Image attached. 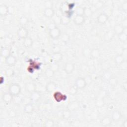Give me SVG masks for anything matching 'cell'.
<instances>
[{
  "label": "cell",
  "mask_w": 127,
  "mask_h": 127,
  "mask_svg": "<svg viewBox=\"0 0 127 127\" xmlns=\"http://www.w3.org/2000/svg\"><path fill=\"white\" fill-rule=\"evenodd\" d=\"M54 23L56 24H59L61 23V16H60L59 15H57L55 16L53 19Z\"/></svg>",
  "instance_id": "74e56055"
},
{
  "label": "cell",
  "mask_w": 127,
  "mask_h": 127,
  "mask_svg": "<svg viewBox=\"0 0 127 127\" xmlns=\"http://www.w3.org/2000/svg\"><path fill=\"white\" fill-rule=\"evenodd\" d=\"M45 88L47 92L51 93L55 90L57 88V85L54 82L50 81L47 83Z\"/></svg>",
  "instance_id": "9a60e30c"
},
{
  "label": "cell",
  "mask_w": 127,
  "mask_h": 127,
  "mask_svg": "<svg viewBox=\"0 0 127 127\" xmlns=\"http://www.w3.org/2000/svg\"><path fill=\"white\" fill-rule=\"evenodd\" d=\"M19 22L21 25H26L28 23L29 19L26 16L22 15L20 17Z\"/></svg>",
  "instance_id": "83f0119b"
},
{
  "label": "cell",
  "mask_w": 127,
  "mask_h": 127,
  "mask_svg": "<svg viewBox=\"0 0 127 127\" xmlns=\"http://www.w3.org/2000/svg\"><path fill=\"white\" fill-rule=\"evenodd\" d=\"M30 99L33 102H37L41 99V94L36 90L30 94Z\"/></svg>",
  "instance_id": "e0dca14e"
},
{
  "label": "cell",
  "mask_w": 127,
  "mask_h": 127,
  "mask_svg": "<svg viewBox=\"0 0 127 127\" xmlns=\"http://www.w3.org/2000/svg\"><path fill=\"white\" fill-rule=\"evenodd\" d=\"M123 127H127V121L125 120L123 123Z\"/></svg>",
  "instance_id": "c3c4849f"
},
{
  "label": "cell",
  "mask_w": 127,
  "mask_h": 127,
  "mask_svg": "<svg viewBox=\"0 0 127 127\" xmlns=\"http://www.w3.org/2000/svg\"><path fill=\"white\" fill-rule=\"evenodd\" d=\"M114 33L113 32V31H111V30H109L108 31H107L104 35V39L105 40V41L109 42L111 40H112L114 36Z\"/></svg>",
  "instance_id": "7402d4cb"
},
{
  "label": "cell",
  "mask_w": 127,
  "mask_h": 127,
  "mask_svg": "<svg viewBox=\"0 0 127 127\" xmlns=\"http://www.w3.org/2000/svg\"><path fill=\"white\" fill-rule=\"evenodd\" d=\"M43 14L46 17L51 18L54 16L55 14V10L52 7H47L44 9Z\"/></svg>",
  "instance_id": "9c48e42d"
},
{
  "label": "cell",
  "mask_w": 127,
  "mask_h": 127,
  "mask_svg": "<svg viewBox=\"0 0 127 127\" xmlns=\"http://www.w3.org/2000/svg\"><path fill=\"white\" fill-rule=\"evenodd\" d=\"M77 88L74 86L73 87H71L69 89V93L70 94H75L76 93Z\"/></svg>",
  "instance_id": "60d3db41"
},
{
  "label": "cell",
  "mask_w": 127,
  "mask_h": 127,
  "mask_svg": "<svg viewBox=\"0 0 127 127\" xmlns=\"http://www.w3.org/2000/svg\"><path fill=\"white\" fill-rule=\"evenodd\" d=\"M122 8L124 11H126L127 10V2L123 3V4H122Z\"/></svg>",
  "instance_id": "bcb514c9"
},
{
  "label": "cell",
  "mask_w": 127,
  "mask_h": 127,
  "mask_svg": "<svg viewBox=\"0 0 127 127\" xmlns=\"http://www.w3.org/2000/svg\"><path fill=\"white\" fill-rule=\"evenodd\" d=\"M49 35L52 39L57 40L61 35V30L57 26H55L49 30Z\"/></svg>",
  "instance_id": "7a4b0ae2"
},
{
  "label": "cell",
  "mask_w": 127,
  "mask_h": 127,
  "mask_svg": "<svg viewBox=\"0 0 127 127\" xmlns=\"http://www.w3.org/2000/svg\"><path fill=\"white\" fill-rule=\"evenodd\" d=\"M51 58L54 62L58 63L62 60L63 55L59 51L54 52L51 56Z\"/></svg>",
  "instance_id": "7c38bea8"
},
{
  "label": "cell",
  "mask_w": 127,
  "mask_h": 127,
  "mask_svg": "<svg viewBox=\"0 0 127 127\" xmlns=\"http://www.w3.org/2000/svg\"><path fill=\"white\" fill-rule=\"evenodd\" d=\"M55 71L51 69L50 67L47 68L45 71V75L48 78H52L54 76L55 74Z\"/></svg>",
  "instance_id": "f1b7e54d"
},
{
  "label": "cell",
  "mask_w": 127,
  "mask_h": 127,
  "mask_svg": "<svg viewBox=\"0 0 127 127\" xmlns=\"http://www.w3.org/2000/svg\"><path fill=\"white\" fill-rule=\"evenodd\" d=\"M112 122L111 118L109 117H105L101 121V124L104 127H108L111 125Z\"/></svg>",
  "instance_id": "44dd1931"
},
{
  "label": "cell",
  "mask_w": 127,
  "mask_h": 127,
  "mask_svg": "<svg viewBox=\"0 0 127 127\" xmlns=\"http://www.w3.org/2000/svg\"><path fill=\"white\" fill-rule=\"evenodd\" d=\"M9 13V7L6 4L0 5V15L1 17L5 16Z\"/></svg>",
  "instance_id": "2e32d148"
},
{
  "label": "cell",
  "mask_w": 127,
  "mask_h": 127,
  "mask_svg": "<svg viewBox=\"0 0 127 127\" xmlns=\"http://www.w3.org/2000/svg\"><path fill=\"white\" fill-rule=\"evenodd\" d=\"M54 125V122L52 119H48L45 122V127H53Z\"/></svg>",
  "instance_id": "836d02e7"
},
{
  "label": "cell",
  "mask_w": 127,
  "mask_h": 127,
  "mask_svg": "<svg viewBox=\"0 0 127 127\" xmlns=\"http://www.w3.org/2000/svg\"><path fill=\"white\" fill-rule=\"evenodd\" d=\"M122 117V115L121 112L118 110H114L112 114V117L111 119L112 120V121L114 122H118L119 121Z\"/></svg>",
  "instance_id": "8fae6325"
},
{
  "label": "cell",
  "mask_w": 127,
  "mask_h": 127,
  "mask_svg": "<svg viewBox=\"0 0 127 127\" xmlns=\"http://www.w3.org/2000/svg\"><path fill=\"white\" fill-rule=\"evenodd\" d=\"M96 104L98 107H102L104 105V101L103 98L99 97L96 101Z\"/></svg>",
  "instance_id": "f35d334b"
},
{
  "label": "cell",
  "mask_w": 127,
  "mask_h": 127,
  "mask_svg": "<svg viewBox=\"0 0 127 127\" xmlns=\"http://www.w3.org/2000/svg\"><path fill=\"white\" fill-rule=\"evenodd\" d=\"M71 116V111H70L69 109L65 110L62 113V116L64 119L68 120L70 118Z\"/></svg>",
  "instance_id": "f546056e"
},
{
  "label": "cell",
  "mask_w": 127,
  "mask_h": 127,
  "mask_svg": "<svg viewBox=\"0 0 127 127\" xmlns=\"http://www.w3.org/2000/svg\"><path fill=\"white\" fill-rule=\"evenodd\" d=\"M25 89L27 92L31 94L36 91V85L32 82H28L25 84Z\"/></svg>",
  "instance_id": "30bf717a"
},
{
  "label": "cell",
  "mask_w": 127,
  "mask_h": 127,
  "mask_svg": "<svg viewBox=\"0 0 127 127\" xmlns=\"http://www.w3.org/2000/svg\"><path fill=\"white\" fill-rule=\"evenodd\" d=\"M13 96L8 92L4 93L2 96V100L5 103H10L13 99Z\"/></svg>",
  "instance_id": "ac0fdd59"
},
{
  "label": "cell",
  "mask_w": 127,
  "mask_h": 127,
  "mask_svg": "<svg viewBox=\"0 0 127 127\" xmlns=\"http://www.w3.org/2000/svg\"><path fill=\"white\" fill-rule=\"evenodd\" d=\"M11 55L10 51L7 48H3L0 51V56L5 59Z\"/></svg>",
  "instance_id": "d4e9b609"
},
{
  "label": "cell",
  "mask_w": 127,
  "mask_h": 127,
  "mask_svg": "<svg viewBox=\"0 0 127 127\" xmlns=\"http://www.w3.org/2000/svg\"><path fill=\"white\" fill-rule=\"evenodd\" d=\"M78 107V105L77 103L76 102H72L71 103L69 106H68V109L70 111H72V110H74L75 109H76Z\"/></svg>",
  "instance_id": "d590c367"
},
{
  "label": "cell",
  "mask_w": 127,
  "mask_h": 127,
  "mask_svg": "<svg viewBox=\"0 0 127 127\" xmlns=\"http://www.w3.org/2000/svg\"><path fill=\"white\" fill-rule=\"evenodd\" d=\"M91 50L90 49H89L88 47H86L84 49L83 51V54L85 56H90V52H91Z\"/></svg>",
  "instance_id": "ab89813d"
},
{
  "label": "cell",
  "mask_w": 127,
  "mask_h": 127,
  "mask_svg": "<svg viewBox=\"0 0 127 127\" xmlns=\"http://www.w3.org/2000/svg\"><path fill=\"white\" fill-rule=\"evenodd\" d=\"M109 17L107 14L105 13H101L99 14L97 17V21L100 24H105L108 20Z\"/></svg>",
  "instance_id": "5b68a950"
},
{
  "label": "cell",
  "mask_w": 127,
  "mask_h": 127,
  "mask_svg": "<svg viewBox=\"0 0 127 127\" xmlns=\"http://www.w3.org/2000/svg\"><path fill=\"white\" fill-rule=\"evenodd\" d=\"M93 13L92 9L89 7H84L83 15L85 17H89L92 16Z\"/></svg>",
  "instance_id": "484cf974"
},
{
  "label": "cell",
  "mask_w": 127,
  "mask_h": 127,
  "mask_svg": "<svg viewBox=\"0 0 127 127\" xmlns=\"http://www.w3.org/2000/svg\"><path fill=\"white\" fill-rule=\"evenodd\" d=\"M95 6H96V7L97 8V9H100L101 8V7H103V4L102 3V1H98L96 2V3L95 4Z\"/></svg>",
  "instance_id": "ee69618b"
},
{
  "label": "cell",
  "mask_w": 127,
  "mask_h": 127,
  "mask_svg": "<svg viewBox=\"0 0 127 127\" xmlns=\"http://www.w3.org/2000/svg\"><path fill=\"white\" fill-rule=\"evenodd\" d=\"M125 60V58L123 54H118L115 57L114 61L117 65H120L122 64Z\"/></svg>",
  "instance_id": "603a6c76"
},
{
  "label": "cell",
  "mask_w": 127,
  "mask_h": 127,
  "mask_svg": "<svg viewBox=\"0 0 127 127\" xmlns=\"http://www.w3.org/2000/svg\"><path fill=\"white\" fill-rule=\"evenodd\" d=\"M106 94H107L106 91H105L104 90H102L99 92V97L103 98L104 97H105L106 96Z\"/></svg>",
  "instance_id": "b9f144b4"
},
{
  "label": "cell",
  "mask_w": 127,
  "mask_h": 127,
  "mask_svg": "<svg viewBox=\"0 0 127 127\" xmlns=\"http://www.w3.org/2000/svg\"><path fill=\"white\" fill-rule=\"evenodd\" d=\"M5 62L8 66H12L16 64L17 62V59L14 56L11 54L5 59Z\"/></svg>",
  "instance_id": "52a82bcc"
},
{
  "label": "cell",
  "mask_w": 127,
  "mask_h": 127,
  "mask_svg": "<svg viewBox=\"0 0 127 127\" xmlns=\"http://www.w3.org/2000/svg\"><path fill=\"white\" fill-rule=\"evenodd\" d=\"M85 21V17L83 15L76 14L74 17L73 21L74 23L76 25H82Z\"/></svg>",
  "instance_id": "8992f818"
},
{
  "label": "cell",
  "mask_w": 127,
  "mask_h": 127,
  "mask_svg": "<svg viewBox=\"0 0 127 127\" xmlns=\"http://www.w3.org/2000/svg\"><path fill=\"white\" fill-rule=\"evenodd\" d=\"M9 116L11 117H13L15 116V112L13 111H11L10 112H9Z\"/></svg>",
  "instance_id": "7dc6e473"
},
{
  "label": "cell",
  "mask_w": 127,
  "mask_h": 127,
  "mask_svg": "<svg viewBox=\"0 0 127 127\" xmlns=\"http://www.w3.org/2000/svg\"><path fill=\"white\" fill-rule=\"evenodd\" d=\"M49 67L52 69L54 71L56 72L58 70L59 68V65L58 64V63H55L54 62L53 63L51 64L49 66Z\"/></svg>",
  "instance_id": "1f68e13d"
},
{
  "label": "cell",
  "mask_w": 127,
  "mask_h": 127,
  "mask_svg": "<svg viewBox=\"0 0 127 127\" xmlns=\"http://www.w3.org/2000/svg\"><path fill=\"white\" fill-rule=\"evenodd\" d=\"M75 69V64L71 62H67L66 63L64 66V71L68 73H72Z\"/></svg>",
  "instance_id": "ba28073f"
},
{
  "label": "cell",
  "mask_w": 127,
  "mask_h": 127,
  "mask_svg": "<svg viewBox=\"0 0 127 127\" xmlns=\"http://www.w3.org/2000/svg\"><path fill=\"white\" fill-rule=\"evenodd\" d=\"M121 25L123 26L124 28H127V19H125L123 21V23H121Z\"/></svg>",
  "instance_id": "f6af8a7d"
},
{
  "label": "cell",
  "mask_w": 127,
  "mask_h": 127,
  "mask_svg": "<svg viewBox=\"0 0 127 127\" xmlns=\"http://www.w3.org/2000/svg\"><path fill=\"white\" fill-rule=\"evenodd\" d=\"M70 22V17L65 15H63L61 16V24L64 25H66Z\"/></svg>",
  "instance_id": "4316f807"
},
{
  "label": "cell",
  "mask_w": 127,
  "mask_h": 127,
  "mask_svg": "<svg viewBox=\"0 0 127 127\" xmlns=\"http://www.w3.org/2000/svg\"><path fill=\"white\" fill-rule=\"evenodd\" d=\"M32 44L33 40L31 37L28 36L24 39L23 42V45L25 48H29L32 45Z\"/></svg>",
  "instance_id": "cb8c5ba5"
},
{
  "label": "cell",
  "mask_w": 127,
  "mask_h": 127,
  "mask_svg": "<svg viewBox=\"0 0 127 127\" xmlns=\"http://www.w3.org/2000/svg\"><path fill=\"white\" fill-rule=\"evenodd\" d=\"M21 87L17 83H12L9 86L8 88V92L13 97L18 96L21 92Z\"/></svg>",
  "instance_id": "6da1fadb"
},
{
  "label": "cell",
  "mask_w": 127,
  "mask_h": 127,
  "mask_svg": "<svg viewBox=\"0 0 127 127\" xmlns=\"http://www.w3.org/2000/svg\"><path fill=\"white\" fill-rule=\"evenodd\" d=\"M83 10H84V7H78L76 9V14L83 15Z\"/></svg>",
  "instance_id": "7bdbcfd3"
},
{
  "label": "cell",
  "mask_w": 127,
  "mask_h": 127,
  "mask_svg": "<svg viewBox=\"0 0 127 127\" xmlns=\"http://www.w3.org/2000/svg\"><path fill=\"white\" fill-rule=\"evenodd\" d=\"M109 84L113 86H116L118 84V79L115 77H111L109 79Z\"/></svg>",
  "instance_id": "4dcf8cb0"
},
{
  "label": "cell",
  "mask_w": 127,
  "mask_h": 127,
  "mask_svg": "<svg viewBox=\"0 0 127 127\" xmlns=\"http://www.w3.org/2000/svg\"><path fill=\"white\" fill-rule=\"evenodd\" d=\"M5 74L8 77H12L14 75V71L11 68H8L5 70Z\"/></svg>",
  "instance_id": "e575fe53"
},
{
  "label": "cell",
  "mask_w": 127,
  "mask_h": 127,
  "mask_svg": "<svg viewBox=\"0 0 127 127\" xmlns=\"http://www.w3.org/2000/svg\"><path fill=\"white\" fill-rule=\"evenodd\" d=\"M100 50L98 48H93L91 50L90 56L93 59H98L100 56Z\"/></svg>",
  "instance_id": "d6986e66"
},
{
  "label": "cell",
  "mask_w": 127,
  "mask_h": 127,
  "mask_svg": "<svg viewBox=\"0 0 127 127\" xmlns=\"http://www.w3.org/2000/svg\"><path fill=\"white\" fill-rule=\"evenodd\" d=\"M61 40L63 41V42L64 43H66L69 40V36L67 34L64 33L62 36Z\"/></svg>",
  "instance_id": "8d00e7d4"
},
{
  "label": "cell",
  "mask_w": 127,
  "mask_h": 127,
  "mask_svg": "<svg viewBox=\"0 0 127 127\" xmlns=\"http://www.w3.org/2000/svg\"><path fill=\"white\" fill-rule=\"evenodd\" d=\"M118 38H119V40L121 42H125L127 40V34H126L124 32L123 33L121 34L120 35H118Z\"/></svg>",
  "instance_id": "d6a6232c"
},
{
  "label": "cell",
  "mask_w": 127,
  "mask_h": 127,
  "mask_svg": "<svg viewBox=\"0 0 127 127\" xmlns=\"http://www.w3.org/2000/svg\"><path fill=\"white\" fill-rule=\"evenodd\" d=\"M87 84L86 79L82 77H78L75 81V86L77 89H84Z\"/></svg>",
  "instance_id": "3957f363"
},
{
  "label": "cell",
  "mask_w": 127,
  "mask_h": 127,
  "mask_svg": "<svg viewBox=\"0 0 127 127\" xmlns=\"http://www.w3.org/2000/svg\"><path fill=\"white\" fill-rule=\"evenodd\" d=\"M54 98L57 102H60L62 101L65 100L67 97L65 94H63L61 92H56L54 94Z\"/></svg>",
  "instance_id": "4fadbf2b"
},
{
  "label": "cell",
  "mask_w": 127,
  "mask_h": 127,
  "mask_svg": "<svg viewBox=\"0 0 127 127\" xmlns=\"http://www.w3.org/2000/svg\"><path fill=\"white\" fill-rule=\"evenodd\" d=\"M34 111V107L31 103L25 104L23 108V111L26 114H31Z\"/></svg>",
  "instance_id": "ffe728a7"
},
{
  "label": "cell",
  "mask_w": 127,
  "mask_h": 127,
  "mask_svg": "<svg viewBox=\"0 0 127 127\" xmlns=\"http://www.w3.org/2000/svg\"><path fill=\"white\" fill-rule=\"evenodd\" d=\"M124 29L125 28L123 27L121 24H117L114 26L113 31L115 34H116L118 36L123 33Z\"/></svg>",
  "instance_id": "5bb4252c"
},
{
  "label": "cell",
  "mask_w": 127,
  "mask_h": 127,
  "mask_svg": "<svg viewBox=\"0 0 127 127\" xmlns=\"http://www.w3.org/2000/svg\"><path fill=\"white\" fill-rule=\"evenodd\" d=\"M17 34L19 38L21 39H25L28 37V30L24 26L20 27L17 31Z\"/></svg>",
  "instance_id": "277c9868"
}]
</instances>
